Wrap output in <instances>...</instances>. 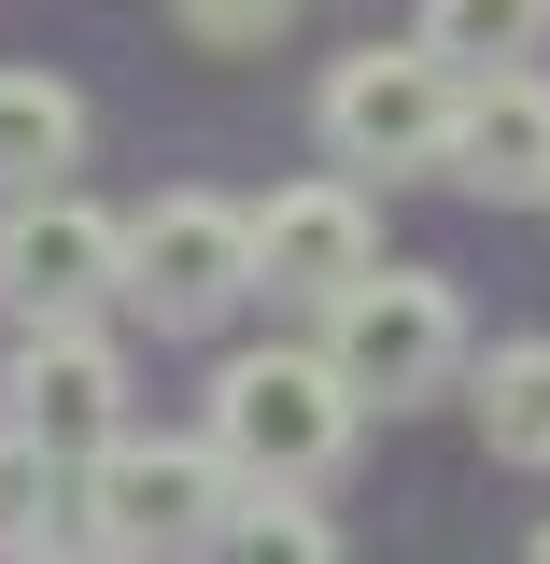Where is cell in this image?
Masks as SVG:
<instances>
[{
	"label": "cell",
	"mask_w": 550,
	"mask_h": 564,
	"mask_svg": "<svg viewBox=\"0 0 550 564\" xmlns=\"http://www.w3.org/2000/svg\"><path fill=\"white\" fill-rule=\"evenodd\" d=\"M240 466L212 452V437H114V452H85V536H114L128 564H212L226 536V508H240Z\"/></svg>",
	"instance_id": "obj_1"
},
{
	"label": "cell",
	"mask_w": 550,
	"mask_h": 564,
	"mask_svg": "<svg viewBox=\"0 0 550 564\" xmlns=\"http://www.w3.org/2000/svg\"><path fill=\"white\" fill-rule=\"evenodd\" d=\"M353 423H367V395L325 367V339L311 352H226V367H212V452H226L240 480H296L311 494L353 452Z\"/></svg>",
	"instance_id": "obj_2"
},
{
	"label": "cell",
	"mask_w": 550,
	"mask_h": 564,
	"mask_svg": "<svg viewBox=\"0 0 550 564\" xmlns=\"http://www.w3.org/2000/svg\"><path fill=\"white\" fill-rule=\"evenodd\" d=\"M452 113H466V70L438 57V43H367V57L325 70V99H311V128H325V155L339 170H452Z\"/></svg>",
	"instance_id": "obj_3"
},
{
	"label": "cell",
	"mask_w": 550,
	"mask_h": 564,
	"mask_svg": "<svg viewBox=\"0 0 550 564\" xmlns=\"http://www.w3.org/2000/svg\"><path fill=\"white\" fill-rule=\"evenodd\" d=\"M325 367H339L367 410H410L466 367V296L438 269H367L353 296H325Z\"/></svg>",
	"instance_id": "obj_4"
},
{
	"label": "cell",
	"mask_w": 550,
	"mask_h": 564,
	"mask_svg": "<svg viewBox=\"0 0 550 564\" xmlns=\"http://www.w3.org/2000/svg\"><path fill=\"white\" fill-rule=\"evenodd\" d=\"M255 296V212H226V198H155L128 212V311L155 325V339H198V325H226Z\"/></svg>",
	"instance_id": "obj_5"
},
{
	"label": "cell",
	"mask_w": 550,
	"mask_h": 564,
	"mask_svg": "<svg viewBox=\"0 0 550 564\" xmlns=\"http://www.w3.org/2000/svg\"><path fill=\"white\" fill-rule=\"evenodd\" d=\"M114 296H128V226L99 198H71V184L0 198V311L14 325H99Z\"/></svg>",
	"instance_id": "obj_6"
},
{
	"label": "cell",
	"mask_w": 550,
	"mask_h": 564,
	"mask_svg": "<svg viewBox=\"0 0 550 564\" xmlns=\"http://www.w3.org/2000/svg\"><path fill=\"white\" fill-rule=\"evenodd\" d=\"M0 423H14V437H43L57 466L114 452V437H128V352L99 339V325H29L14 367H0Z\"/></svg>",
	"instance_id": "obj_7"
},
{
	"label": "cell",
	"mask_w": 550,
	"mask_h": 564,
	"mask_svg": "<svg viewBox=\"0 0 550 564\" xmlns=\"http://www.w3.org/2000/svg\"><path fill=\"white\" fill-rule=\"evenodd\" d=\"M381 269V226H367V184L325 170V184H282L255 212V296H296V311H325L353 282Z\"/></svg>",
	"instance_id": "obj_8"
},
{
	"label": "cell",
	"mask_w": 550,
	"mask_h": 564,
	"mask_svg": "<svg viewBox=\"0 0 550 564\" xmlns=\"http://www.w3.org/2000/svg\"><path fill=\"white\" fill-rule=\"evenodd\" d=\"M452 184L494 212L550 198V70H466V113H452Z\"/></svg>",
	"instance_id": "obj_9"
},
{
	"label": "cell",
	"mask_w": 550,
	"mask_h": 564,
	"mask_svg": "<svg viewBox=\"0 0 550 564\" xmlns=\"http://www.w3.org/2000/svg\"><path fill=\"white\" fill-rule=\"evenodd\" d=\"M71 155H85V99L57 70H0V198L71 184Z\"/></svg>",
	"instance_id": "obj_10"
},
{
	"label": "cell",
	"mask_w": 550,
	"mask_h": 564,
	"mask_svg": "<svg viewBox=\"0 0 550 564\" xmlns=\"http://www.w3.org/2000/svg\"><path fill=\"white\" fill-rule=\"evenodd\" d=\"M212 564H339V522H325V508H311L296 480H255L240 508H226Z\"/></svg>",
	"instance_id": "obj_11"
},
{
	"label": "cell",
	"mask_w": 550,
	"mask_h": 564,
	"mask_svg": "<svg viewBox=\"0 0 550 564\" xmlns=\"http://www.w3.org/2000/svg\"><path fill=\"white\" fill-rule=\"evenodd\" d=\"M481 437H494V466H550V339H508L481 367Z\"/></svg>",
	"instance_id": "obj_12"
},
{
	"label": "cell",
	"mask_w": 550,
	"mask_h": 564,
	"mask_svg": "<svg viewBox=\"0 0 550 564\" xmlns=\"http://www.w3.org/2000/svg\"><path fill=\"white\" fill-rule=\"evenodd\" d=\"M423 43H438L452 70H537L550 0H423Z\"/></svg>",
	"instance_id": "obj_13"
},
{
	"label": "cell",
	"mask_w": 550,
	"mask_h": 564,
	"mask_svg": "<svg viewBox=\"0 0 550 564\" xmlns=\"http://www.w3.org/2000/svg\"><path fill=\"white\" fill-rule=\"evenodd\" d=\"M43 536H57V452L0 423V564H14V551H43Z\"/></svg>",
	"instance_id": "obj_14"
},
{
	"label": "cell",
	"mask_w": 550,
	"mask_h": 564,
	"mask_svg": "<svg viewBox=\"0 0 550 564\" xmlns=\"http://www.w3.org/2000/svg\"><path fill=\"white\" fill-rule=\"evenodd\" d=\"M282 14H296V0H170V29H184V43H212V57H255Z\"/></svg>",
	"instance_id": "obj_15"
},
{
	"label": "cell",
	"mask_w": 550,
	"mask_h": 564,
	"mask_svg": "<svg viewBox=\"0 0 550 564\" xmlns=\"http://www.w3.org/2000/svg\"><path fill=\"white\" fill-rule=\"evenodd\" d=\"M14 564H128V551H114V536H85V522H71V536H43V551H14Z\"/></svg>",
	"instance_id": "obj_16"
},
{
	"label": "cell",
	"mask_w": 550,
	"mask_h": 564,
	"mask_svg": "<svg viewBox=\"0 0 550 564\" xmlns=\"http://www.w3.org/2000/svg\"><path fill=\"white\" fill-rule=\"evenodd\" d=\"M522 564H550V522H537V551H522Z\"/></svg>",
	"instance_id": "obj_17"
}]
</instances>
